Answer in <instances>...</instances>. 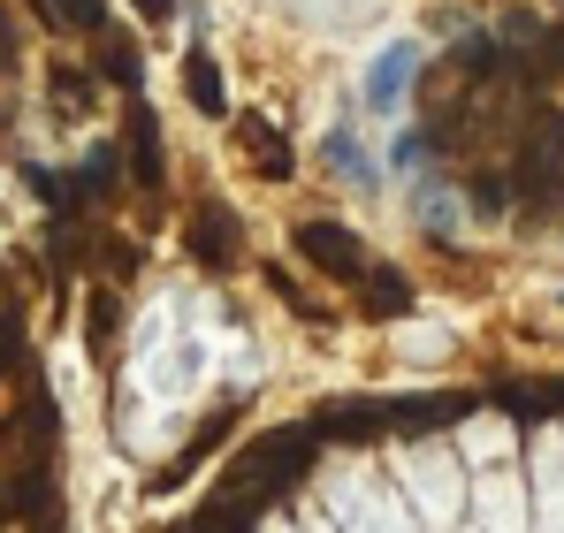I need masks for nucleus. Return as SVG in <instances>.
<instances>
[{
  "label": "nucleus",
  "mask_w": 564,
  "mask_h": 533,
  "mask_svg": "<svg viewBox=\"0 0 564 533\" xmlns=\"http://www.w3.org/2000/svg\"><path fill=\"white\" fill-rule=\"evenodd\" d=\"M130 8H138V15H169L176 0H130Z\"/></svg>",
  "instance_id": "obj_22"
},
{
  "label": "nucleus",
  "mask_w": 564,
  "mask_h": 533,
  "mask_svg": "<svg viewBox=\"0 0 564 533\" xmlns=\"http://www.w3.org/2000/svg\"><path fill=\"white\" fill-rule=\"evenodd\" d=\"M115 320H122V305H115V290L99 282L93 305H85V336H93V351H107V344H115Z\"/></svg>",
  "instance_id": "obj_15"
},
{
  "label": "nucleus",
  "mask_w": 564,
  "mask_h": 533,
  "mask_svg": "<svg viewBox=\"0 0 564 533\" xmlns=\"http://www.w3.org/2000/svg\"><path fill=\"white\" fill-rule=\"evenodd\" d=\"M466 533H480V526H466Z\"/></svg>",
  "instance_id": "obj_24"
},
{
  "label": "nucleus",
  "mask_w": 564,
  "mask_h": 533,
  "mask_svg": "<svg viewBox=\"0 0 564 533\" xmlns=\"http://www.w3.org/2000/svg\"><path fill=\"white\" fill-rule=\"evenodd\" d=\"M130 161H138V191H161V130L145 107L130 115Z\"/></svg>",
  "instance_id": "obj_9"
},
{
  "label": "nucleus",
  "mask_w": 564,
  "mask_h": 533,
  "mask_svg": "<svg viewBox=\"0 0 564 533\" xmlns=\"http://www.w3.org/2000/svg\"><path fill=\"white\" fill-rule=\"evenodd\" d=\"M389 480H397V496L412 503L420 526H435V533L466 526V457L451 443H404L389 457Z\"/></svg>",
  "instance_id": "obj_1"
},
{
  "label": "nucleus",
  "mask_w": 564,
  "mask_h": 533,
  "mask_svg": "<svg viewBox=\"0 0 564 533\" xmlns=\"http://www.w3.org/2000/svg\"><path fill=\"white\" fill-rule=\"evenodd\" d=\"M260 533H297V526H282V519H268V526H260Z\"/></svg>",
  "instance_id": "obj_23"
},
{
  "label": "nucleus",
  "mask_w": 564,
  "mask_h": 533,
  "mask_svg": "<svg viewBox=\"0 0 564 533\" xmlns=\"http://www.w3.org/2000/svg\"><path fill=\"white\" fill-rule=\"evenodd\" d=\"M99 266H107V282L138 274V244H130V237H99Z\"/></svg>",
  "instance_id": "obj_17"
},
{
  "label": "nucleus",
  "mask_w": 564,
  "mask_h": 533,
  "mask_svg": "<svg viewBox=\"0 0 564 533\" xmlns=\"http://www.w3.org/2000/svg\"><path fill=\"white\" fill-rule=\"evenodd\" d=\"M466 519L480 533H534L527 480H519L511 465H480V472H466Z\"/></svg>",
  "instance_id": "obj_2"
},
{
  "label": "nucleus",
  "mask_w": 564,
  "mask_h": 533,
  "mask_svg": "<svg viewBox=\"0 0 564 533\" xmlns=\"http://www.w3.org/2000/svg\"><path fill=\"white\" fill-rule=\"evenodd\" d=\"M99 77H107V85H138V77H145V54L99 31Z\"/></svg>",
  "instance_id": "obj_12"
},
{
  "label": "nucleus",
  "mask_w": 564,
  "mask_h": 533,
  "mask_svg": "<svg viewBox=\"0 0 564 533\" xmlns=\"http://www.w3.org/2000/svg\"><path fill=\"white\" fill-rule=\"evenodd\" d=\"M359 290H367V313H381V320H397V313L412 305V290H404V274H397V266H367V274H359Z\"/></svg>",
  "instance_id": "obj_10"
},
{
  "label": "nucleus",
  "mask_w": 564,
  "mask_h": 533,
  "mask_svg": "<svg viewBox=\"0 0 564 533\" xmlns=\"http://www.w3.org/2000/svg\"><path fill=\"white\" fill-rule=\"evenodd\" d=\"M184 244H191V260H198V266H229V260H237V214L206 198V206L191 214Z\"/></svg>",
  "instance_id": "obj_5"
},
{
  "label": "nucleus",
  "mask_w": 564,
  "mask_h": 533,
  "mask_svg": "<svg viewBox=\"0 0 564 533\" xmlns=\"http://www.w3.org/2000/svg\"><path fill=\"white\" fill-rule=\"evenodd\" d=\"M404 77H412V46H389V54H381V69L367 77V99H375V107H397Z\"/></svg>",
  "instance_id": "obj_11"
},
{
  "label": "nucleus",
  "mask_w": 564,
  "mask_h": 533,
  "mask_svg": "<svg viewBox=\"0 0 564 533\" xmlns=\"http://www.w3.org/2000/svg\"><path fill=\"white\" fill-rule=\"evenodd\" d=\"M15 62V23H8V8H0V69Z\"/></svg>",
  "instance_id": "obj_21"
},
{
  "label": "nucleus",
  "mask_w": 564,
  "mask_h": 533,
  "mask_svg": "<svg viewBox=\"0 0 564 533\" xmlns=\"http://www.w3.org/2000/svg\"><path fill=\"white\" fill-rule=\"evenodd\" d=\"M297 260L305 266H321L328 282H359L367 274V252H359V237L344 229V221H297Z\"/></svg>",
  "instance_id": "obj_3"
},
{
  "label": "nucleus",
  "mask_w": 564,
  "mask_h": 533,
  "mask_svg": "<svg viewBox=\"0 0 564 533\" xmlns=\"http://www.w3.org/2000/svg\"><path fill=\"white\" fill-rule=\"evenodd\" d=\"M511 420H496V412H480V420H466V435H458V457H466V472H480V465H511Z\"/></svg>",
  "instance_id": "obj_6"
},
{
  "label": "nucleus",
  "mask_w": 564,
  "mask_h": 533,
  "mask_svg": "<svg viewBox=\"0 0 564 533\" xmlns=\"http://www.w3.org/2000/svg\"><path fill=\"white\" fill-rule=\"evenodd\" d=\"M503 206H511L503 176H473V214H503Z\"/></svg>",
  "instance_id": "obj_18"
},
{
  "label": "nucleus",
  "mask_w": 564,
  "mask_h": 533,
  "mask_svg": "<svg viewBox=\"0 0 564 533\" xmlns=\"http://www.w3.org/2000/svg\"><path fill=\"white\" fill-rule=\"evenodd\" d=\"M54 99H62V107H85V99H93V77H85V69H54Z\"/></svg>",
  "instance_id": "obj_19"
},
{
  "label": "nucleus",
  "mask_w": 564,
  "mask_h": 533,
  "mask_svg": "<svg viewBox=\"0 0 564 533\" xmlns=\"http://www.w3.org/2000/svg\"><path fill=\"white\" fill-rule=\"evenodd\" d=\"M0 503H8V511H46V503H54V496H46V465H23Z\"/></svg>",
  "instance_id": "obj_14"
},
{
  "label": "nucleus",
  "mask_w": 564,
  "mask_h": 533,
  "mask_svg": "<svg viewBox=\"0 0 564 533\" xmlns=\"http://www.w3.org/2000/svg\"><path fill=\"white\" fill-rule=\"evenodd\" d=\"M237 145H245V161H252V168H260L268 183H290V168H297L275 122H245V130H237Z\"/></svg>",
  "instance_id": "obj_7"
},
{
  "label": "nucleus",
  "mask_w": 564,
  "mask_h": 533,
  "mask_svg": "<svg viewBox=\"0 0 564 533\" xmlns=\"http://www.w3.org/2000/svg\"><path fill=\"white\" fill-rule=\"evenodd\" d=\"M54 15L69 31H107V0H54Z\"/></svg>",
  "instance_id": "obj_16"
},
{
  "label": "nucleus",
  "mask_w": 564,
  "mask_h": 533,
  "mask_svg": "<svg viewBox=\"0 0 564 533\" xmlns=\"http://www.w3.org/2000/svg\"><path fill=\"white\" fill-rule=\"evenodd\" d=\"M46 443H54V404L39 396V404H31V412L15 420V449H23V457L39 465V457H46Z\"/></svg>",
  "instance_id": "obj_13"
},
{
  "label": "nucleus",
  "mask_w": 564,
  "mask_h": 533,
  "mask_svg": "<svg viewBox=\"0 0 564 533\" xmlns=\"http://www.w3.org/2000/svg\"><path fill=\"white\" fill-rule=\"evenodd\" d=\"M527 503H534L542 533H564V435L557 427L534 435V488H527Z\"/></svg>",
  "instance_id": "obj_4"
},
{
  "label": "nucleus",
  "mask_w": 564,
  "mask_h": 533,
  "mask_svg": "<svg viewBox=\"0 0 564 533\" xmlns=\"http://www.w3.org/2000/svg\"><path fill=\"white\" fill-rule=\"evenodd\" d=\"M184 91H191V107H198V115H221V107H229V91H221V69H214V54H198V46L184 54Z\"/></svg>",
  "instance_id": "obj_8"
},
{
  "label": "nucleus",
  "mask_w": 564,
  "mask_h": 533,
  "mask_svg": "<svg viewBox=\"0 0 564 533\" xmlns=\"http://www.w3.org/2000/svg\"><path fill=\"white\" fill-rule=\"evenodd\" d=\"M290 526H297V533H344L328 511H321V503H297V519H290Z\"/></svg>",
  "instance_id": "obj_20"
}]
</instances>
